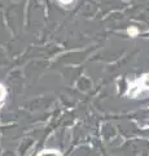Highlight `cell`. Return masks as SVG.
Wrapping results in <instances>:
<instances>
[{
  "label": "cell",
  "mask_w": 149,
  "mask_h": 156,
  "mask_svg": "<svg viewBox=\"0 0 149 156\" xmlns=\"http://www.w3.org/2000/svg\"><path fill=\"white\" fill-rule=\"evenodd\" d=\"M74 0H59V3L62 4V5H66V4H71Z\"/></svg>",
  "instance_id": "cell-5"
},
{
  "label": "cell",
  "mask_w": 149,
  "mask_h": 156,
  "mask_svg": "<svg viewBox=\"0 0 149 156\" xmlns=\"http://www.w3.org/2000/svg\"><path fill=\"white\" fill-rule=\"evenodd\" d=\"M127 34L130 37H132V38H135L137 34H139V29L136 27V26H130L128 29H127Z\"/></svg>",
  "instance_id": "cell-4"
},
{
  "label": "cell",
  "mask_w": 149,
  "mask_h": 156,
  "mask_svg": "<svg viewBox=\"0 0 149 156\" xmlns=\"http://www.w3.org/2000/svg\"><path fill=\"white\" fill-rule=\"evenodd\" d=\"M36 156H62V154H61V151L56 148H48V150L39 151Z\"/></svg>",
  "instance_id": "cell-2"
},
{
  "label": "cell",
  "mask_w": 149,
  "mask_h": 156,
  "mask_svg": "<svg viewBox=\"0 0 149 156\" xmlns=\"http://www.w3.org/2000/svg\"><path fill=\"white\" fill-rule=\"evenodd\" d=\"M7 89H5V86H4L3 83H0V103H3L4 100H5V98H7Z\"/></svg>",
  "instance_id": "cell-3"
},
{
  "label": "cell",
  "mask_w": 149,
  "mask_h": 156,
  "mask_svg": "<svg viewBox=\"0 0 149 156\" xmlns=\"http://www.w3.org/2000/svg\"><path fill=\"white\" fill-rule=\"evenodd\" d=\"M144 92H149V73H144L141 77L128 82L126 96L135 99V98L144 94Z\"/></svg>",
  "instance_id": "cell-1"
}]
</instances>
